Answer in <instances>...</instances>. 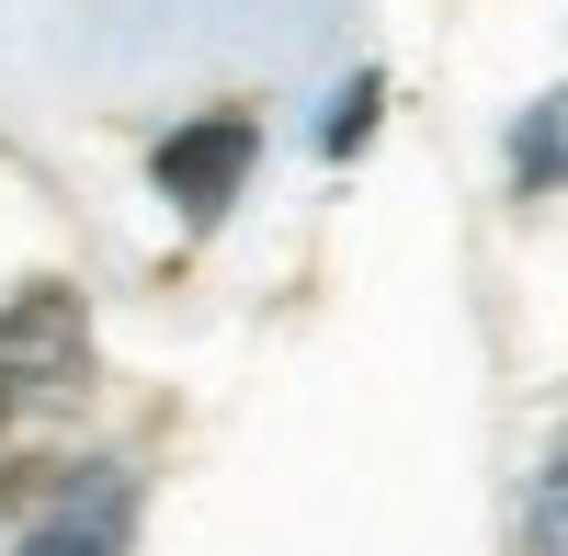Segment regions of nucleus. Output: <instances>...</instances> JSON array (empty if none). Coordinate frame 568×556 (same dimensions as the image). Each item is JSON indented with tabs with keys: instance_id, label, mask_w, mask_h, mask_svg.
<instances>
[{
	"instance_id": "nucleus-4",
	"label": "nucleus",
	"mask_w": 568,
	"mask_h": 556,
	"mask_svg": "<svg viewBox=\"0 0 568 556\" xmlns=\"http://www.w3.org/2000/svg\"><path fill=\"white\" fill-rule=\"evenodd\" d=\"M511 194H568V80L535 91L511 125Z\"/></svg>"
},
{
	"instance_id": "nucleus-6",
	"label": "nucleus",
	"mask_w": 568,
	"mask_h": 556,
	"mask_svg": "<svg viewBox=\"0 0 568 556\" xmlns=\"http://www.w3.org/2000/svg\"><path fill=\"white\" fill-rule=\"evenodd\" d=\"M375 103H387V80L353 69V80H342V103H329V125H318V148H329V159H353L364 136H375Z\"/></svg>"
},
{
	"instance_id": "nucleus-5",
	"label": "nucleus",
	"mask_w": 568,
	"mask_h": 556,
	"mask_svg": "<svg viewBox=\"0 0 568 556\" xmlns=\"http://www.w3.org/2000/svg\"><path fill=\"white\" fill-rule=\"evenodd\" d=\"M524 556H568V443L535 466V488H524Z\"/></svg>"
},
{
	"instance_id": "nucleus-2",
	"label": "nucleus",
	"mask_w": 568,
	"mask_h": 556,
	"mask_svg": "<svg viewBox=\"0 0 568 556\" xmlns=\"http://www.w3.org/2000/svg\"><path fill=\"white\" fill-rule=\"evenodd\" d=\"M251 159H262V125L251 114H205V125H182V136H160V194L182 205V216H227V194H240V182H251Z\"/></svg>"
},
{
	"instance_id": "nucleus-1",
	"label": "nucleus",
	"mask_w": 568,
	"mask_h": 556,
	"mask_svg": "<svg viewBox=\"0 0 568 556\" xmlns=\"http://www.w3.org/2000/svg\"><path fill=\"white\" fill-rule=\"evenodd\" d=\"M80 375H91V307H80V285H23L12 307H0V409L80 398Z\"/></svg>"
},
{
	"instance_id": "nucleus-3",
	"label": "nucleus",
	"mask_w": 568,
	"mask_h": 556,
	"mask_svg": "<svg viewBox=\"0 0 568 556\" xmlns=\"http://www.w3.org/2000/svg\"><path fill=\"white\" fill-rule=\"evenodd\" d=\"M125 534H136V477L125 466H80L58 488V512L23 523L12 556H125Z\"/></svg>"
}]
</instances>
